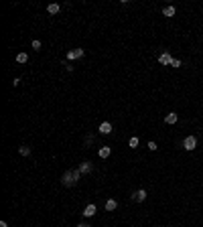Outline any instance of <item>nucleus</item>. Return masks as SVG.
I'll return each instance as SVG.
<instances>
[{
    "mask_svg": "<svg viewBox=\"0 0 203 227\" xmlns=\"http://www.w3.org/2000/svg\"><path fill=\"white\" fill-rule=\"evenodd\" d=\"M31 47H33L35 51H41V47H43V45H41V41H37V39H35V41L31 43Z\"/></svg>",
    "mask_w": 203,
    "mask_h": 227,
    "instance_id": "nucleus-18",
    "label": "nucleus"
},
{
    "mask_svg": "<svg viewBox=\"0 0 203 227\" xmlns=\"http://www.w3.org/2000/svg\"><path fill=\"white\" fill-rule=\"evenodd\" d=\"M77 227H92V225H88V223H79Z\"/></svg>",
    "mask_w": 203,
    "mask_h": 227,
    "instance_id": "nucleus-23",
    "label": "nucleus"
},
{
    "mask_svg": "<svg viewBox=\"0 0 203 227\" xmlns=\"http://www.w3.org/2000/svg\"><path fill=\"white\" fill-rule=\"evenodd\" d=\"M177 120H179V116H177L175 112H171V114H167L165 122H167V124H177Z\"/></svg>",
    "mask_w": 203,
    "mask_h": 227,
    "instance_id": "nucleus-10",
    "label": "nucleus"
},
{
    "mask_svg": "<svg viewBox=\"0 0 203 227\" xmlns=\"http://www.w3.org/2000/svg\"><path fill=\"white\" fill-rule=\"evenodd\" d=\"M175 12H177V8H175V6H167L165 10H163V14H165V16H169V18H171V16H175Z\"/></svg>",
    "mask_w": 203,
    "mask_h": 227,
    "instance_id": "nucleus-13",
    "label": "nucleus"
},
{
    "mask_svg": "<svg viewBox=\"0 0 203 227\" xmlns=\"http://www.w3.org/2000/svg\"><path fill=\"white\" fill-rule=\"evenodd\" d=\"M96 211H98V207L93 203H89L88 207L83 209V217H93V215H96Z\"/></svg>",
    "mask_w": 203,
    "mask_h": 227,
    "instance_id": "nucleus-8",
    "label": "nucleus"
},
{
    "mask_svg": "<svg viewBox=\"0 0 203 227\" xmlns=\"http://www.w3.org/2000/svg\"><path fill=\"white\" fill-rule=\"evenodd\" d=\"M110 154H112V148L110 146H102L100 148V158H108Z\"/></svg>",
    "mask_w": 203,
    "mask_h": 227,
    "instance_id": "nucleus-11",
    "label": "nucleus"
},
{
    "mask_svg": "<svg viewBox=\"0 0 203 227\" xmlns=\"http://www.w3.org/2000/svg\"><path fill=\"white\" fill-rule=\"evenodd\" d=\"M19 152H20V156H31V146H20Z\"/></svg>",
    "mask_w": 203,
    "mask_h": 227,
    "instance_id": "nucleus-14",
    "label": "nucleus"
},
{
    "mask_svg": "<svg viewBox=\"0 0 203 227\" xmlns=\"http://www.w3.org/2000/svg\"><path fill=\"white\" fill-rule=\"evenodd\" d=\"M183 65V63H181V59H173V63H171V67H175V69H179V67Z\"/></svg>",
    "mask_w": 203,
    "mask_h": 227,
    "instance_id": "nucleus-19",
    "label": "nucleus"
},
{
    "mask_svg": "<svg viewBox=\"0 0 203 227\" xmlns=\"http://www.w3.org/2000/svg\"><path fill=\"white\" fill-rule=\"evenodd\" d=\"M183 148H185L187 152L195 150V148H197V138H195V136H187V138L183 140Z\"/></svg>",
    "mask_w": 203,
    "mask_h": 227,
    "instance_id": "nucleus-2",
    "label": "nucleus"
},
{
    "mask_svg": "<svg viewBox=\"0 0 203 227\" xmlns=\"http://www.w3.org/2000/svg\"><path fill=\"white\" fill-rule=\"evenodd\" d=\"M61 185H65V187H73V185H77L75 177H73V170H65V173H63V177H61Z\"/></svg>",
    "mask_w": 203,
    "mask_h": 227,
    "instance_id": "nucleus-1",
    "label": "nucleus"
},
{
    "mask_svg": "<svg viewBox=\"0 0 203 227\" xmlns=\"http://www.w3.org/2000/svg\"><path fill=\"white\" fill-rule=\"evenodd\" d=\"M146 146H148V150H152V152H154V150H158V144L154 142V140H150V142L146 144Z\"/></svg>",
    "mask_w": 203,
    "mask_h": 227,
    "instance_id": "nucleus-17",
    "label": "nucleus"
},
{
    "mask_svg": "<svg viewBox=\"0 0 203 227\" xmlns=\"http://www.w3.org/2000/svg\"><path fill=\"white\" fill-rule=\"evenodd\" d=\"M92 140H93V136H92V134H89V136H85V144H88V146L92 144Z\"/></svg>",
    "mask_w": 203,
    "mask_h": 227,
    "instance_id": "nucleus-21",
    "label": "nucleus"
},
{
    "mask_svg": "<svg viewBox=\"0 0 203 227\" xmlns=\"http://www.w3.org/2000/svg\"><path fill=\"white\" fill-rule=\"evenodd\" d=\"M98 130H100V134H112V130H114V128H112L110 122H102Z\"/></svg>",
    "mask_w": 203,
    "mask_h": 227,
    "instance_id": "nucleus-7",
    "label": "nucleus"
},
{
    "mask_svg": "<svg viewBox=\"0 0 203 227\" xmlns=\"http://www.w3.org/2000/svg\"><path fill=\"white\" fill-rule=\"evenodd\" d=\"M59 10H61L59 4H49V6H47V12H49V14H57Z\"/></svg>",
    "mask_w": 203,
    "mask_h": 227,
    "instance_id": "nucleus-12",
    "label": "nucleus"
},
{
    "mask_svg": "<svg viewBox=\"0 0 203 227\" xmlns=\"http://www.w3.org/2000/svg\"><path fill=\"white\" fill-rule=\"evenodd\" d=\"M16 61H19V63H27L29 61V55L27 53H19V55H16Z\"/></svg>",
    "mask_w": 203,
    "mask_h": 227,
    "instance_id": "nucleus-15",
    "label": "nucleus"
},
{
    "mask_svg": "<svg viewBox=\"0 0 203 227\" xmlns=\"http://www.w3.org/2000/svg\"><path fill=\"white\" fill-rule=\"evenodd\" d=\"M158 63H161V65H171L173 63V57H171L169 51H163V53L158 55Z\"/></svg>",
    "mask_w": 203,
    "mask_h": 227,
    "instance_id": "nucleus-5",
    "label": "nucleus"
},
{
    "mask_svg": "<svg viewBox=\"0 0 203 227\" xmlns=\"http://www.w3.org/2000/svg\"><path fill=\"white\" fill-rule=\"evenodd\" d=\"M132 199H134L136 203H142V201H146V191H144V189H138V191H134Z\"/></svg>",
    "mask_w": 203,
    "mask_h": 227,
    "instance_id": "nucleus-6",
    "label": "nucleus"
},
{
    "mask_svg": "<svg viewBox=\"0 0 203 227\" xmlns=\"http://www.w3.org/2000/svg\"><path fill=\"white\" fill-rule=\"evenodd\" d=\"M73 177H75V181L79 183V178H81V173H79V168H73Z\"/></svg>",
    "mask_w": 203,
    "mask_h": 227,
    "instance_id": "nucleus-20",
    "label": "nucleus"
},
{
    "mask_svg": "<svg viewBox=\"0 0 203 227\" xmlns=\"http://www.w3.org/2000/svg\"><path fill=\"white\" fill-rule=\"evenodd\" d=\"M118 209V201L116 199H108L106 201V211H116Z\"/></svg>",
    "mask_w": 203,
    "mask_h": 227,
    "instance_id": "nucleus-9",
    "label": "nucleus"
},
{
    "mask_svg": "<svg viewBox=\"0 0 203 227\" xmlns=\"http://www.w3.org/2000/svg\"><path fill=\"white\" fill-rule=\"evenodd\" d=\"M85 55V51L83 49H71L67 53V61H77V59H81Z\"/></svg>",
    "mask_w": 203,
    "mask_h": 227,
    "instance_id": "nucleus-3",
    "label": "nucleus"
},
{
    "mask_svg": "<svg viewBox=\"0 0 203 227\" xmlns=\"http://www.w3.org/2000/svg\"><path fill=\"white\" fill-rule=\"evenodd\" d=\"M128 146H130V148H138V138H136V136H132V138H130Z\"/></svg>",
    "mask_w": 203,
    "mask_h": 227,
    "instance_id": "nucleus-16",
    "label": "nucleus"
},
{
    "mask_svg": "<svg viewBox=\"0 0 203 227\" xmlns=\"http://www.w3.org/2000/svg\"><path fill=\"white\" fill-rule=\"evenodd\" d=\"M0 227H8V223L6 221H0Z\"/></svg>",
    "mask_w": 203,
    "mask_h": 227,
    "instance_id": "nucleus-22",
    "label": "nucleus"
},
{
    "mask_svg": "<svg viewBox=\"0 0 203 227\" xmlns=\"http://www.w3.org/2000/svg\"><path fill=\"white\" fill-rule=\"evenodd\" d=\"M77 168H79V173H81V174H89V173H93V162L83 160L79 166H77Z\"/></svg>",
    "mask_w": 203,
    "mask_h": 227,
    "instance_id": "nucleus-4",
    "label": "nucleus"
}]
</instances>
